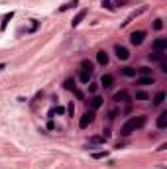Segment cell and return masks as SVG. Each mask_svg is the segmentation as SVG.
<instances>
[{"label":"cell","instance_id":"cell-1","mask_svg":"<svg viewBox=\"0 0 167 169\" xmlns=\"http://www.w3.org/2000/svg\"><path fill=\"white\" fill-rule=\"evenodd\" d=\"M144 124H145V116L130 118L126 124L120 128V134H122V136H130L132 132H136V130H140V128H144Z\"/></svg>","mask_w":167,"mask_h":169},{"label":"cell","instance_id":"cell-2","mask_svg":"<svg viewBox=\"0 0 167 169\" xmlns=\"http://www.w3.org/2000/svg\"><path fill=\"white\" fill-rule=\"evenodd\" d=\"M93 120H94V110H87V112L81 116V120H79V126L87 128L89 124H93Z\"/></svg>","mask_w":167,"mask_h":169},{"label":"cell","instance_id":"cell-3","mask_svg":"<svg viewBox=\"0 0 167 169\" xmlns=\"http://www.w3.org/2000/svg\"><path fill=\"white\" fill-rule=\"evenodd\" d=\"M144 38H145V32L144 30H138V32H134V34L130 35V42H132V45H141Z\"/></svg>","mask_w":167,"mask_h":169},{"label":"cell","instance_id":"cell-4","mask_svg":"<svg viewBox=\"0 0 167 169\" xmlns=\"http://www.w3.org/2000/svg\"><path fill=\"white\" fill-rule=\"evenodd\" d=\"M114 100L116 102H130L132 96H130V93H128L126 89H122V90H118V93L114 94Z\"/></svg>","mask_w":167,"mask_h":169},{"label":"cell","instance_id":"cell-5","mask_svg":"<svg viewBox=\"0 0 167 169\" xmlns=\"http://www.w3.org/2000/svg\"><path fill=\"white\" fill-rule=\"evenodd\" d=\"M114 51H116V57H118V59H122V61H126L128 57H130V51H128L124 45H116Z\"/></svg>","mask_w":167,"mask_h":169},{"label":"cell","instance_id":"cell-6","mask_svg":"<svg viewBox=\"0 0 167 169\" xmlns=\"http://www.w3.org/2000/svg\"><path fill=\"white\" fill-rule=\"evenodd\" d=\"M87 14H89V10H87V8H83V10H79L77 12V16H75V18H73V22H71V26H79V24H81L83 22V20H85L87 18Z\"/></svg>","mask_w":167,"mask_h":169},{"label":"cell","instance_id":"cell-7","mask_svg":"<svg viewBox=\"0 0 167 169\" xmlns=\"http://www.w3.org/2000/svg\"><path fill=\"white\" fill-rule=\"evenodd\" d=\"M167 49V39L165 38H157L155 42H153V51H161L163 53Z\"/></svg>","mask_w":167,"mask_h":169},{"label":"cell","instance_id":"cell-8","mask_svg":"<svg viewBox=\"0 0 167 169\" xmlns=\"http://www.w3.org/2000/svg\"><path fill=\"white\" fill-rule=\"evenodd\" d=\"M140 86H148V85H153V75H141V77H138V81H136Z\"/></svg>","mask_w":167,"mask_h":169},{"label":"cell","instance_id":"cell-9","mask_svg":"<svg viewBox=\"0 0 167 169\" xmlns=\"http://www.w3.org/2000/svg\"><path fill=\"white\" fill-rule=\"evenodd\" d=\"M102 104H104V100H102V96H98V94H94V96L90 98V110H97Z\"/></svg>","mask_w":167,"mask_h":169},{"label":"cell","instance_id":"cell-10","mask_svg":"<svg viewBox=\"0 0 167 169\" xmlns=\"http://www.w3.org/2000/svg\"><path fill=\"white\" fill-rule=\"evenodd\" d=\"M100 85H102L104 89H110V86L114 85V77H112V75H102V79H100Z\"/></svg>","mask_w":167,"mask_h":169},{"label":"cell","instance_id":"cell-11","mask_svg":"<svg viewBox=\"0 0 167 169\" xmlns=\"http://www.w3.org/2000/svg\"><path fill=\"white\" fill-rule=\"evenodd\" d=\"M157 128H159V130H165L167 128V112H161L159 116H157Z\"/></svg>","mask_w":167,"mask_h":169},{"label":"cell","instance_id":"cell-12","mask_svg":"<svg viewBox=\"0 0 167 169\" xmlns=\"http://www.w3.org/2000/svg\"><path fill=\"white\" fill-rule=\"evenodd\" d=\"M97 61L102 65V67H104V65H108V53L106 51H98L97 53Z\"/></svg>","mask_w":167,"mask_h":169},{"label":"cell","instance_id":"cell-13","mask_svg":"<svg viewBox=\"0 0 167 169\" xmlns=\"http://www.w3.org/2000/svg\"><path fill=\"white\" fill-rule=\"evenodd\" d=\"M165 96H167V94L163 93V90H159V93H157L155 96H153V104H155V106L163 104V102H165Z\"/></svg>","mask_w":167,"mask_h":169},{"label":"cell","instance_id":"cell-14","mask_svg":"<svg viewBox=\"0 0 167 169\" xmlns=\"http://www.w3.org/2000/svg\"><path fill=\"white\" fill-rule=\"evenodd\" d=\"M90 77H93V73H90V71H83V69H81V73H79V79H81V83L89 85Z\"/></svg>","mask_w":167,"mask_h":169},{"label":"cell","instance_id":"cell-15","mask_svg":"<svg viewBox=\"0 0 167 169\" xmlns=\"http://www.w3.org/2000/svg\"><path fill=\"white\" fill-rule=\"evenodd\" d=\"M77 4H79V0H71V2L63 4V6H59V12H67V10H71V8H75Z\"/></svg>","mask_w":167,"mask_h":169},{"label":"cell","instance_id":"cell-16","mask_svg":"<svg viewBox=\"0 0 167 169\" xmlns=\"http://www.w3.org/2000/svg\"><path fill=\"white\" fill-rule=\"evenodd\" d=\"M100 144H104L102 136H93V138L89 140V146H100Z\"/></svg>","mask_w":167,"mask_h":169},{"label":"cell","instance_id":"cell-17","mask_svg":"<svg viewBox=\"0 0 167 169\" xmlns=\"http://www.w3.org/2000/svg\"><path fill=\"white\" fill-rule=\"evenodd\" d=\"M55 114H59V116H61V114H65V108H63V106H55V108L49 110V118H53Z\"/></svg>","mask_w":167,"mask_h":169},{"label":"cell","instance_id":"cell-18","mask_svg":"<svg viewBox=\"0 0 167 169\" xmlns=\"http://www.w3.org/2000/svg\"><path fill=\"white\" fill-rule=\"evenodd\" d=\"M120 71H122L124 77H136V69L134 67H124V69H120Z\"/></svg>","mask_w":167,"mask_h":169},{"label":"cell","instance_id":"cell-19","mask_svg":"<svg viewBox=\"0 0 167 169\" xmlns=\"http://www.w3.org/2000/svg\"><path fill=\"white\" fill-rule=\"evenodd\" d=\"M63 86H65L67 90H73V93L77 90V86H75V81H73V79H67L65 83H63Z\"/></svg>","mask_w":167,"mask_h":169},{"label":"cell","instance_id":"cell-20","mask_svg":"<svg viewBox=\"0 0 167 169\" xmlns=\"http://www.w3.org/2000/svg\"><path fill=\"white\" fill-rule=\"evenodd\" d=\"M149 59L152 61H163V53L161 51H153V53H149Z\"/></svg>","mask_w":167,"mask_h":169},{"label":"cell","instance_id":"cell-21","mask_svg":"<svg viewBox=\"0 0 167 169\" xmlns=\"http://www.w3.org/2000/svg\"><path fill=\"white\" fill-rule=\"evenodd\" d=\"M81 69H83V71H90V73H93V63H90L89 59H85L81 63Z\"/></svg>","mask_w":167,"mask_h":169},{"label":"cell","instance_id":"cell-22","mask_svg":"<svg viewBox=\"0 0 167 169\" xmlns=\"http://www.w3.org/2000/svg\"><path fill=\"white\" fill-rule=\"evenodd\" d=\"M39 28V22L37 20H32V24H30V28H28V34H33V32Z\"/></svg>","mask_w":167,"mask_h":169},{"label":"cell","instance_id":"cell-23","mask_svg":"<svg viewBox=\"0 0 167 169\" xmlns=\"http://www.w3.org/2000/svg\"><path fill=\"white\" fill-rule=\"evenodd\" d=\"M136 98H138V100H148V93H144V90H138V93H136Z\"/></svg>","mask_w":167,"mask_h":169},{"label":"cell","instance_id":"cell-24","mask_svg":"<svg viewBox=\"0 0 167 169\" xmlns=\"http://www.w3.org/2000/svg\"><path fill=\"white\" fill-rule=\"evenodd\" d=\"M94 159H102V157H108V151H94L93 154Z\"/></svg>","mask_w":167,"mask_h":169},{"label":"cell","instance_id":"cell-25","mask_svg":"<svg viewBox=\"0 0 167 169\" xmlns=\"http://www.w3.org/2000/svg\"><path fill=\"white\" fill-rule=\"evenodd\" d=\"M138 73H140V75H152V69H149V67H140V69H138Z\"/></svg>","mask_w":167,"mask_h":169},{"label":"cell","instance_id":"cell-26","mask_svg":"<svg viewBox=\"0 0 167 169\" xmlns=\"http://www.w3.org/2000/svg\"><path fill=\"white\" fill-rule=\"evenodd\" d=\"M12 16H14V14H12V12H10V14H6V16H4V22H2V26H0V28H2V30H6V24L10 22V18H12Z\"/></svg>","mask_w":167,"mask_h":169},{"label":"cell","instance_id":"cell-27","mask_svg":"<svg viewBox=\"0 0 167 169\" xmlns=\"http://www.w3.org/2000/svg\"><path fill=\"white\" fill-rule=\"evenodd\" d=\"M153 28H155V30H161V28H163V20H155V22H153Z\"/></svg>","mask_w":167,"mask_h":169},{"label":"cell","instance_id":"cell-28","mask_svg":"<svg viewBox=\"0 0 167 169\" xmlns=\"http://www.w3.org/2000/svg\"><path fill=\"white\" fill-rule=\"evenodd\" d=\"M130 0H114V6H124V4H128Z\"/></svg>","mask_w":167,"mask_h":169},{"label":"cell","instance_id":"cell-29","mask_svg":"<svg viewBox=\"0 0 167 169\" xmlns=\"http://www.w3.org/2000/svg\"><path fill=\"white\" fill-rule=\"evenodd\" d=\"M89 90H90V93H97V90H98V85L90 83V85H89Z\"/></svg>","mask_w":167,"mask_h":169},{"label":"cell","instance_id":"cell-30","mask_svg":"<svg viewBox=\"0 0 167 169\" xmlns=\"http://www.w3.org/2000/svg\"><path fill=\"white\" fill-rule=\"evenodd\" d=\"M116 118V110H110V112H108V120H114Z\"/></svg>","mask_w":167,"mask_h":169},{"label":"cell","instance_id":"cell-31","mask_svg":"<svg viewBox=\"0 0 167 169\" xmlns=\"http://www.w3.org/2000/svg\"><path fill=\"white\" fill-rule=\"evenodd\" d=\"M67 110H69V114H71V116H73V112H75V106H73V102H71V104H69V108H67Z\"/></svg>","mask_w":167,"mask_h":169},{"label":"cell","instance_id":"cell-32","mask_svg":"<svg viewBox=\"0 0 167 169\" xmlns=\"http://www.w3.org/2000/svg\"><path fill=\"white\" fill-rule=\"evenodd\" d=\"M161 71L167 73V63H165V61H161Z\"/></svg>","mask_w":167,"mask_h":169},{"label":"cell","instance_id":"cell-33","mask_svg":"<svg viewBox=\"0 0 167 169\" xmlns=\"http://www.w3.org/2000/svg\"><path fill=\"white\" fill-rule=\"evenodd\" d=\"M4 67H6V65H4V63H0V71H2V69H4Z\"/></svg>","mask_w":167,"mask_h":169}]
</instances>
